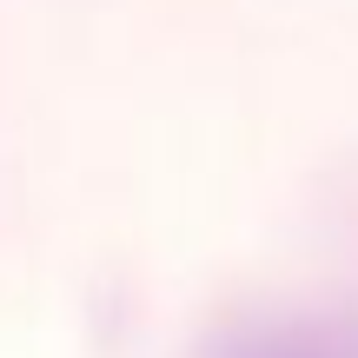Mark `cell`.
Here are the masks:
<instances>
[{"label":"cell","instance_id":"obj_1","mask_svg":"<svg viewBox=\"0 0 358 358\" xmlns=\"http://www.w3.org/2000/svg\"><path fill=\"white\" fill-rule=\"evenodd\" d=\"M213 358H358V352L319 325H252V332H232Z\"/></svg>","mask_w":358,"mask_h":358}]
</instances>
